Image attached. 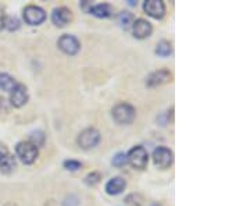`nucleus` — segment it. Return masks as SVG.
Segmentation results:
<instances>
[{
    "mask_svg": "<svg viewBox=\"0 0 250 206\" xmlns=\"http://www.w3.org/2000/svg\"><path fill=\"white\" fill-rule=\"evenodd\" d=\"M172 81V74L168 70H157V71L152 72L147 80H146V85L149 88H154V87H160L164 84H168Z\"/></svg>",
    "mask_w": 250,
    "mask_h": 206,
    "instance_id": "1a4fd4ad",
    "label": "nucleus"
},
{
    "mask_svg": "<svg viewBox=\"0 0 250 206\" xmlns=\"http://www.w3.org/2000/svg\"><path fill=\"white\" fill-rule=\"evenodd\" d=\"M143 10L147 16L161 20L166 16V4L161 0H146L143 3Z\"/></svg>",
    "mask_w": 250,
    "mask_h": 206,
    "instance_id": "6e6552de",
    "label": "nucleus"
},
{
    "mask_svg": "<svg viewBox=\"0 0 250 206\" xmlns=\"http://www.w3.org/2000/svg\"><path fill=\"white\" fill-rule=\"evenodd\" d=\"M28 141L32 143V145H35L36 148L39 149L45 143V134L42 131H34V133H31V137H29Z\"/></svg>",
    "mask_w": 250,
    "mask_h": 206,
    "instance_id": "6ab92c4d",
    "label": "nucleus"
},
{
    "mask_svg": "<svg viewBox=\"0 0 250 206\" xmlns=\"http://www.w3.org/2000/svg\"><path fill=\"white\" fill-rule=\"evenodd\" d=\"M126 160H128V164H131L136 170H143L147 166L149 153L143 146L138 145V146H134L129 152L126 153Z\"/></svg>",
    "mask_w": 250,
    "mask_h": 206,
    "instance_id": "7ed1b4c3",
    "label": "nucleus"
},
{
    "mask_svg": "<svg viewBox=\"0 0 250 206\" xmlns=\"http://www.w3.org/2000/svg\"><path fill=\"white\" fill-rule=\"evenodd\" d=\"M57 46L59 49L64 52L65 54L68 56H75V54L80 52L81 49V44L80 41L72 35H62L59 42H57Z\"/></svg>",
    "mask_w": 250,
    "mask_h": 206,
    "instance_id": "0eeeda50",
    "label": "nucleus"
},
{
    "mask_svg": "<svg viewBox=\"0 0 250 206\" xmlns=\"http://www.w3.org/2000/svg\"><path fill=\"white\" fill-rule=\"evenodd\" d=\"M16 166H17L16 158L13 155H10V153H7L0 160V171H3V173H11V171L16 169Z\"/></svg>",
    "mask_w": 250,
    "mask_h": 206,
    "instance_id": "f3484780",
    "label": "nucleus"
},
{
    "mask_svg": "<svg viewBox=\"0 0 250 206\" xmlns=\"http://www.w3.org/2000/svg\"><path fill=\"white\" fill-rule=\"evenodd\" d=\"M132 32H134L135 38L146 39V38H149V36L152 35V24L147 20H145V18H138V20H135L134 24H132Z\"/></svg>",
    "mask_w": 250,
    "mask_h": 206,
    "instance_id": "9d476101",
    "label": "nucleus"
},
{
    "mask_svg": "<svg viewBox=\"0 0 250 206\" xmlns=\"http://www.w3.org/2000/svg\"><path fill=\"white\" fill-rule=\"evenodd\" d=\"M89 13L98 18H107L111 16L113 10H111V6L107 4V3H100V4L92 6L89 10Z\"/></svg>",
    "mask_w": 250,
    "mask_h": 206,
    "instance_id": "4468645a",
    "label": "nucleus"
},
{
    "mask_svg": "<svg viewBox=\"0 0 250 206\" xmlns=\"http://www.w3.org/2000/svg\"><path fill=\"white\" fill-rule=\"evenodd\" d=\"M156 54L157 56H160V57H168L172 54V45H171V42L168 41H161L157 44L156 46Z\"/></svg>",
    "mask_w": 250,
    "mask_h": 206,
    "instance_id": "a211bd4d",
    "label": "nucleus"
},
{
    "mask_svg": "<svg viewBox=\"0 0 250 206\" xmlns=\"http://www.w3.org/2000/svg\"><path fill=\"white\" fill-rule=\"evenodd\" d=\"M20 20L17 17H13V16H9V17L4 18V28H7L9 31H17L20 28Z\"/></svg>",
    "mask_w": 250,
    "mask_h": 206,
    "instance_id": "4be33fe9",
    "label": "nucleus"
},
{
    "mask_svg": "<svg viewBox=\"0 0 250 206\" xmlns=\"http://www.w3.org/2000/svg\"><path fill=\"white\" fill-rule=\"evenodd\" d=\"M62 164H64V167H65L67 170H70V171H77V170H80L81 167H82V163H80V161H77V160H72V159L65 160Z\"/></svg>",
    "mask_w": 250,
    "mask_h": 206,
    "instance_id": "5701e85b",
    "label": "nucleus"
},
{
    "mask_svg": "<svg viewBox=\"0 0 250 206\" xmlns=\"http://www.w3.org/2000/svg\"><path fill=\"white\" fill-rule=\"evenodd\" d=\"M99 142H100V133L96 128H93V127L83 130L78 135V139H77L78 146H80L81 149H85V151L95 148Z\"/></svg>",
    "mask_w": 250,
    "mask_h": 206,
    "instance_id": "39448f33",
    "label": "nucleus"
},
{
    "mask_svg": "<svg viewBox=\"0 0 250 206\" xmlns=\"http://www.w3.org/2000/svg\"><path fill=\"white\" fill-rule=\"evenodd\" d=\"M126 163H128V160H126V155L125 153H117L116 156L113 158V164L117 166V167L125 166Z\"/></svg>",
    "mask_w": 250,
    "mask_h": 206,
    "instance_id": "b1692460",
    "label": "nucleus"
},
{
    "mask_svg": "<svg viewBox=\"0 0 250 206\" xmlns=\"http://www.w3.org/2000/svg\"><path fill=\"white\" fill-rule=\"evenodd\" d=\"M100 180H102V176H100V173L98 171H92L89 173L86 177H85V184L86 185H89V187H95V185H98L99 183H100Z\"/></svg>",
    "mask_w": 250,
    "mask_h": 206,
    "instance_id": "412c9836",
    "label": "nucleus"
},
{
    "mask_svg": "<svg viewBox=\"0 0 250 206\" xmlns=\"http://www.w3.org/2000/svg\"><path fill=\"white\" fill-rule=\"evenodd\" d=\"M10 102L14 108H22L28 102L27 87L22 84H18L17 87L10 92Z\"/></svg>",
    "mask_w": 250,
    "mask_h": 206,
    "instance_id": "f8f14e48",
    "label": "nucleus"
},
{
    "mask_svg": "<svg viewBox=\"0 0 250 206\" xmlns=\"http://www.w3.org/2000/svg\"><path fill=\"white\" fill-rule=\"evenodd\" d=\"M135 17L129 13V11H121L118 16H117V23L120 24V27L123 28V29H129V28H132V24H134Z\"/></svg>",
    "mask_w": 250,
    "mask_h": 206,
    "instance_id": "dca6fc26",
    "label": "nucleus"
},
{
    "mask_svg": "<svg viewBox=\"0 0 250 206\" xmlns=\"http://www.w3.org/2000/svg\"><path fill=\"white\" fill-rule=\"evenodd\" d=\"M4 18H6V16H4V13H3V9L0 7V31L4 28Z\"/></svg>",
    "mask_w": 250,
    "mask_h": 206,
    "instance_id": "a878e982",
    "label": "nucleus"
},
{
    "mask_svg": "<svg viewBox=\"0 0 250 206\" xmlns=\"http://www.w3.org/2000/svg\"><path fill=\"white\" fill-rule=\"evenodd\" d=\"M22 17H24V21L27 23L28 25L38 27L46 20V13L42 7L35 6V4H29L22 11Z\"/></svg>",
    "mask_w": 250,
    "mask_h": 206,
    "instance_id": "20e7f679",
    "label": "nucleus"
},
{
    "mask_svg": "<svg viewBox=\"0 0 250 206\" xmlns=\"http://www.w3.org/2000/svg\"><path fill=\"white\" fill-rule=\"evenodd\" d=\"M111 116L114 118L117 124H121V126H128L131 124L136 117V110L132 105L129 103H118L116 105L113 110H111Z\"/></svg>",
    "mask_w": 250,
    "mask_h": 206,
    "instance_id": "f257e3e1",
    "label": "nucleus"
},
{
    "mask_svg": "<svg viewBox=\"0 0 250 206\" xmlns=\"http://www.w3.org/2000/svg\"><path fill=\"white\" fill-rule=\"evenodd\" d=\"M18 85V82L14 80V77H11L7 72H1L0 74V90L11 92Z\"/></svg>",
    "mask_w": 250,
    "mask_h": 206,
    "instance_id": "2eb2a0df",
    "label": "nucleus"
},
{
    "mask_svg": "<svg viewBox=\"0 0 250 206\" xmlns=\"http://www.w3.org/2000/svg\"><path fill=\"white\" fill-rule=\"evenodd\" d=\"M143 197L141 194H129L125 198V204L129 206H142L143 205Z\"/></svg>",
    "mask_w": 250,
    "mask_h": 206,
    "instance_id": "aec40b11",
    "label": "nucleus"
},
{
    "mask_svg": "<svg viewBox=\"0 0 250 206\" xmlns=\"http://www.w3.org/2000/svg\"><path fill=\"white\" fill-rule=\"evenodd\" d=\"M7 153H9V151H7V148H6V145L0 142V160H1Z\"/></svg>",
    "mask_w": 250,
    "mask_h": 206,
    "instance_id": "393cba45",
    "label": "nucleus"
},
{
    "mask_svg": "<svg viewBox=\"0 0 250 206\" xmlns=\"http://www.w3.org/2000/svg\"><path fill=\"white\" fill-rule=\"evenodd\" d=\"M72 21V13L71 10L67 7H57L52 13V23L56 27L62 28L68 25Z\"/></svg>",
    "mask_w": 250,
    "mask_h": 206,
    "instance_id": "9b49d317",
    "label": "nucleus"
},
{
    "mask_svg": "<svg viewBox=\"0 0 250 206\" xmlns=\"http://www.w3.org/2000/svg\"><path fill=\"white\" fill-rule=\"evenodd\" d=\"M16 153H17L18 159L24 164H32L39 156V149L29 141H21L16 146Z\"/></svg>",
    "mask_w": 250,
    "mask_h": 206,
    "instance_id": "f03ea898",
    "label": "nucleus"
},
{
    "mask_svg": "<svg viewBox=\"0 0 250 206\" xmlns=\"http://www.w3.org/2000/svg\"><path fill=\"white\" fill-rule=\"evenodd\" d=\"M126 188V181L123 177H113L106 184V192L108 195H118Z\"/></svg>",
    "mask_w": 250,
    "mask_h": 206,
    "instance_id": "ddd939ff",
    "label": "nucleus"
},
{
    "mask_svg": "<svg viewBox=\"0 0 250 206\" xmlns=\"http://www.w3.org/2000/svg\"><path fill=\"white\" fill-rule=\"evenodd\" d=\"M153 161L159 169H168L174 161V153L166 146H159L153 152Z\"/></svg>",
    "mask_w": 250,
    "mask_h": 206,
    "instance_id": "423d86ee",
    "label": "nucleus"
}]
</instances>
